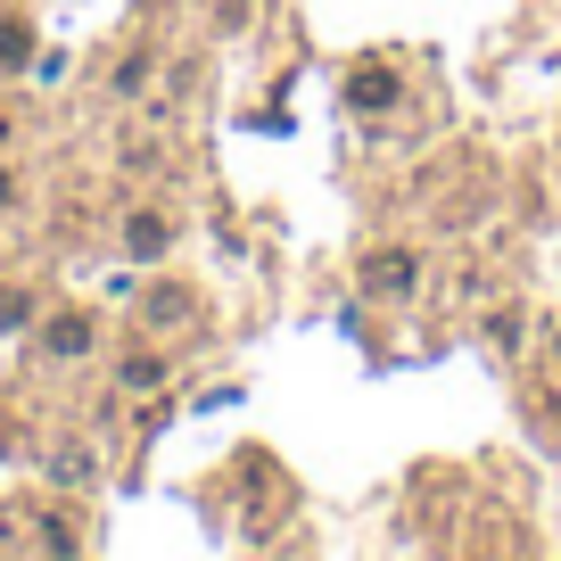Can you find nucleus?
<instances>
[{
  "label": "nucleus",
  "instance_id": "1",
  "mask_svg": "<svg viewBox=\"0 0 561 561\" xmlns=\"http://www.w3.org/2000/svg\"><path fill=\"white\" fill-rule=\"evenodd\" d=\"M364 280L371 289H413V256H404V248H380V256L364 264Z\"/></svg>",
  "mask_w": 561,
  "mask_h": 561
},
{
  "label": "nucleus",
  "instance_id": "2",
  "mask_svg": "<svg viewBox=\"0 0 561 561\" xmlns=\"http://www.w3.org/2000/svg\"><path fill=\"white\" fill-rule=\"evenodd\" d=\"M347 100H355V107H388V100H397V75H388V67H355Z\"/></svg>",
  "mask_w": 561,
  "mask_h": 561
},
{
  "label": "nucleus",
  "instance_id": "3",
  "mask_svg": "<svg viewBox=\"0 0 561 561\" xmlns=\"http://www.w3.org/2000/svg\"><path fill=\"white\" fill-rule=\"evenodd\" d=\"M133 248H140V256H158V248H165V224H149V215H140V224H133Z\"/></svg>",
  "mask_w": 561,
  "mask_h": 561
}]
</instances>
